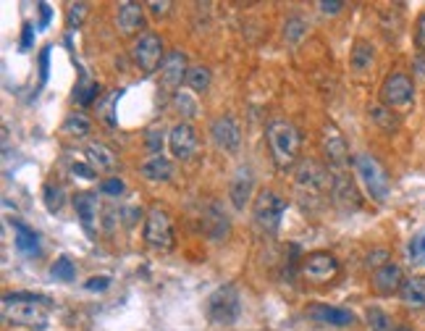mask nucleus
Instances as JSON below:
<instances>
[{"label":"nucleus","instance_id":"nucleus-16","mask_svg":"<svg viewBox=\"0 0 425 331\" xmlns=\"http://www.w3.org/2000/svg\"><path fill=\"white\" fill-rule=\"evenodd\" d=\"M144 24V6L126 0V3H118V29L124 35H134Z\"/></svg>","mask_w":425,"mask_h":331},{"label":"nucleus","instance_id":"nucleus-2","mask_svg":"<svg viewBox=\"0 0 425 331\" xmlns=\"http://www.w3.org/2000/svg\"><path fill=\"white\" fill-rule=\"evenodd\" d=\"M268 142H271L273 161L278 168H292L299 161V147H302V137L299 129L289 121H271L268 124Z\"/></svg>","mask_w":425,"mask_h":331},{"label":"nucleus","instance_id":"nucleus-40","mask_svg":"<svg viewBox=\"0 0 425 331\" xmlns=\"http://www.w3.org/2000/svg\"><path fill=\"white\" fill-rule=\"evenodd\" d=\"M163 131H150V137H147V145H150V150H153V155H163L160 150H163V137H160Z\"/></svg>","mask_w":425,"mask_h":331},{"label":"nucleus","instance_id":"nucleus-1","mask_svg":"<svg viewBox=\"0 0 425 331\" xmlns=\"http://www.w3.org/2000/svg\"><path fill=\"white\" fill-rule=\"evenodd\" d=\"M3 316L13 326H29L42 331L50 321V300L32 292H13L3 297Z\"/></svg>","mask_w":425,"mask_h":331},{"label":"nucleus","instance_id":"nucleus-28","mask_svg":"<svg viewBox=\"0 0 425 331\" xmlns=\"http://www.w3.org/2000/svg\"><path fill=\"white\" fill-rule=\"evenodd\" d=\"M370 118H373V121H376L383 131H397V129H399V118H397V113H391V108H386V106L370 108Z\"/></svg>","mask_w":425,"mask_h":331},{"label":"nucleus","instance_id":"nucleus-24","mask_svg":"<svg viewBox=\"0 0 425 331\" xmlns=\"http://www.w3.org/2000/svg\"><path fill=\"white\" fill-rule=\"evenodd\" d=\"M333 197L336 202H342L344 208H360V192L352 184L349 177H333Z\"/></svg>","mask_w":425,"mask_h":331},{"label":"nucleus","instance_id":"nucleus-33","mask_svg":"<svg viewBox=\"0 0 425 331\" xmlns=\"http://www.w3.org/2000/svg\"><path fill=\"white\" fill-rule=\"evenodd\" d=\"M367 323L373 331H394V321L381 310V307H370L367 310Z\"/></svg>","mask_w":425,"mask_h":331},{"label":"nucleus","instance_id":"nucleus-4","mask_svg":"<svg viewBox=\"0 0 425 331\" xmlns=\"http://www.w3.org/2000/svg\"><path fill=\"white\" fill-rule=\"evenodd\" d=\"M144 242L153 250H174L176 245V232H174V221H171V213L153 205L147 211L144 218Z\"/></svg>","mask_w":425,"mask_h":331},{"label":"nucleus","instance_id":"nucleus-22","mask_svg":"<svg viewBox=\"0 0 425 331\" xmlns=\"http://www.w3.org/2000/svg\"><path fill=\"white\" fill-rule=\"evenodd\" d=\"M11 226H13V232H16V236H13L16 250L24 252V255H37V252H40V242H37L35 229H29V226L22 224V221H16V218H11Z\"/></svg>","mask_w":425,"mask_h":331},{"label":"nucleus","instance_id":"nucleus-12","mask_svg":"<svg viewBox=\"0 0 425 331\" xmlns=\"http://www.w3.org/2000/svg\"><path fill=\"white\" fill-rule=\"evenodd\" d=\"M210 137L221 150H236L242 142V129L234 116H218L210 124Z\"/></svg>","mask_w":425,"mask_h":331},{"label":"nucleus","instance_id":"nucleus-6","mask_svg":"<svg viewBox=\"0 0 425 331\" xmlns=\"http://www.w3.org/2000/svg\"><path fill=\"white\" fill-rule=\"evenodd\" d=\"M283 211H286V202H283V197H278L273 189H260L255 202H252L255 224H258L262 232H268V234H276V232H278Z\"/></svg>","mask_w":425,"mask_h":331},{"label":"nucleus","instance_id":"nucleus-34","mask_svg":"<svg viewBox=\"0 0 425 331\" xmlns=\"http://www.w3.org/2000/svg\"><path fill=\"white\" fill-rule=\"evenodd\" d=\"M305 29H307V24L302 22V19H289V22H286V29H283V37H286L289 42H297L299 37L305 35Z\"/></svg>","mask_w":425,"mask_h":331},{"label":"nucleus","instance_id":"nucleus-35","mask_svg":"<svg viewBox=\"0 0 425 331\" xmlns=\"http://www.w3.org/2000/svg\"><path fill=\"white\" fill-rule=\"evenodd\" d=\"M124 189H126V184H124L118 177L103 179V181H100V192H103V195H113V197H118V195H124Z\"/></svg>","mask_w":425,"mask_h":331},{"label":"nucleus","instance_id":"nucleus-36","mask_svg":"<svg viewBox=\"0 0 425 331\" xmlns=\"http://www.w3.org/2000/svg\"><path fill=\"white\" fill-rule=\"evenodd\" d=\"M87 16V3H71L69 6V29H76Z\"/></svg>","mask_w":425,"mask_h":331},{"label":"nucleus","instance_id":"nucleus-15","mask_svg":"<svg viewBox=\"0 0 425 331\" xmlns=\"http://www.w3.org/2000/svg\"><path fill=\"white\" fill-rule=\"evenodd\" d=\"M307 316L318 323H328V326H352L354 316L344 307H333V305H312L307 307Z\"/></svg>","mask_w":425,"mask_h":331},{"label":"nucleus","instance_id":"nucleus-32","mask_svg":"<svg viewBox=\"0 0 425 331\" xmlns=\"http://www.w3.org/2000/svg\"><path fill=\"white\" fill-rule=\"evenodd\" d=\"M50 276L56 282H74L76 279V268H74V263L69 258H58L50 266Z\"/></svg>","mask_w":425,"mask_h":331},{"label":"nucleus","instance_id":"nucleus-31","mask_svg":"<svg viewBox=\"0 0 425 331\" xmlns=\"http://www.w3.org/2000/svg\"><path fill=\"white\" fill-rule=\"evenodd\" d=\"M97 95H100V84L92 82V79H87V76H82V82L76 87V103H79V106H90V103H94Z\"/></svg>","mask_w":425,"mask_h":331},{"label":"nucleus","instance_id":"nucleus-37","mask_svg":"<svg viewBox=\"0 0 425 331\" xmlns=\"http://www.w3.org/2000/svg\"><path fill=\"white\" fill-rule=\"evenodd\" d=\"M108 286H110V279H108V276H92L90 282H84V289H87V292H103Z\"/></svg>","mask_w":425,"mask_h":331},{"label":"nucleus","instance_id":"nucleus-3","mask_svg":"<svg viewBox=\"0 0 425 331\" xmlns=\"http://www.w3.org/2000/svg\"><path fill=\"white\" fill-rule=\"evenodd\" d=\"M242 316V297L234 284H224L218 286L210 297H208V318L218 326H231Z\"/></svg>","mask_w":425,"mask_h":331},{"label":"nucleus","instance_id":"nucleus-26","mask_svg":"<svg viewBox=\"0 0 425 331\" xmlns=\"http://www.w3.org/2000/svg\"><path fill=\"white\" fill-rule=\"evenodd\" d=\"M92 129V124H90V118L82 116V113H71L66 121H63V134H69V137H76V140H82L87 137Z\"/></svg>","mask_w":425,"mask_h":331},{"label":"nucleus","instance_id":"nucleus-38","mask_svg":"<svg viewBox=\"0 0 425 331\" xmlns=\"http://www.w3.org/2000/svg\"><path fill=\"white\" fill-rule=\"evenodd\" d=\"M47 71H50V47L40 53V84L47 82Z\"/></svg>","mask_w":425,"mask_h":331},{"label":"nucleus","instance_id":"nucleus-25","mask_svg":"<svg viewBox=\"0 0 425 331\" xmlns=\"http://www.w3.org/2000/svg\"><path fill=\"white\" fill-rule=\"evenodd\" d=\"M373 58H376V53H373V45L365 42V40H357L352 47V56H349V63H352L354 71H365L373 66Z\"/></svg>","mask_w":425,"mask_h":331},{"label":"nucleus","instance_id":"nucleus-9","mask_svg":"<svg viewBox=\"0 0 425 331\" xmlns=\"http://www.w3.org/2000/svg\"><path fill=\"white\" fill-rule=\"evenodd\" d=\"M302 273H305L310 282L326 284L339 273V260L333 258L331 252H310L302 260Z\"/></svg>","mask_w":425,"mask_h":331},{"label":"nucleus","instance_id":"nucleus-39","mask_svg":"<svg viewBox=\"0 0 425 331\" xmlns=\"http://www.w3.org/2000/svg\"><path fill=\"white\" fill-rule=\"evenodd\" d=\"M389 258H391L389 250H376V252H370V255H367V266H378V268H383Z\"/></svg>","mask_w":425,"mask_h":331},{"label":"nucleus","instance_id":"nucleus-20","mask_svg":"<svg viewBox=\"0 0 425 331\" xmlns=\"http://www.w3.org/2000/svg\"><path fill=\"white\" fill-rule=\"evenodd\" d=\"M87 161L97 171H113L116 168V153L103 142H90L87 145Z\"/></svg>","mask_w":425,"mask_h":331},{"label":"nucleus","instance_id":"nucleus-47","mask_svg":"<svg viewBox=\"0 0 425 331\" xmlns=\"http://www.w3.org/2000/svg\"><path fill=\"white\" fill-rule=\"evenodd\" d=\"M394 331H407V329H394Z\"/></svg>","mask_w":425,"mask_h":331},{"label":"nucleus","instance_id":"nucleus-14","mask_svg":"<svg viewBox=\"0 0 425 331\" xmlns=\"http://www.w3.org/2000/svg\"><path fill=\"white\" fill-rule=\"evenodd\" d=\"M74 211H76V218L82 221L84 232H90L92 234L94 226H97V195H90V192H79V195H74Z\"/></svg>","mask_w":425,"mask_h":331},{"label":"nucleus","instance_id":"nucleus-23","mask_svg":"<svg viewBox=\"0 0 425 331\" xmlns=\"http://www.w3.org/2000/svg\"><path fill=\"white\" fill-rule=\"evenodd\" d=\"M323 150H326L331 163H336V166L347 163V153H349V150H347L344 137L336 129H326V134H323Z\"/></svg>","mask_w":425,"mask_h":331},{"label":"nucleus","instance_id":"nucleus-41","mask_svg":"<svg viewBox=\"0 0 425 331\" xmlns=\"http://www.w3.org/2000/svg\"><path fill=\"white\" fill-rule=\"evenodd\" d=\"M318 8H320V11H323V13H331V16H333V13L342 11L344 3H342V0H320Z\"/></svg>","mask_w":425,"mask_h":331},{"label":"nucleus","instance_id":"nucleus-11","mask_svg":"<svg viewBox=\"0 0 425 331\" xmlns=\"http://www.w3.org/2000/svg\"><path fill=\"white\" fill-rule=\"evenodd\" d=\"M197 145H200L197 131H194V127L187 124V121L176 124V127L171 129V134H168V147H171L174 158H178V161H189L192 155L197 153Z\"/></svg>","mask_w":425,"mask_h":331},{"label":"nucleus","instance_id":"nucleus-13","mask_svg":"<svg viewBox=\"0 0 425 331\" xmlns=\"http://www.w3.org/2000/svg\"><path fill=\"white\" fill-rule=\"evenodd\" d=\"M404 282L407 279H404V273H401V268L397 263H386L383 268H376V273H373V289L383 297L401 292Z\"/></svg>","mask_w":425,"mask_h":331},{"label":"nucleus","instance_id":"nucleus-8","mask_svg":"<svg viewBox=\"0 0 425 331\" xmlns=\"http://www.w3.org/2000/svg\"><path fill=\"white\" fill-rule=\"evenodd\" d=\"M415 95V84L407 74H391L386 76V82L381 87V100L386 108H399L407 106Z\"/></svg>","mask_w":425,"mask_h":331},{"label":"nucleus","instance_id":"nucleus-44","mask_svg":"<svg viewBox=\"0 0 425 331\" xmlns=\"http://www.w3.org/2000/svg\"><path fill=\"white\" fill-rule=\"evenodd\" d=\"M71 171L79 174L82 179H94V168L92 166H84V163H71Z\"/></svg>","mask_w":425,"mask_h":331},{"label":"nucleus","instance_id":"nucleus-5","mask_svg":"<svg viewBox=\"0 0 425 331\" xmlns=\"http://www.w3.org/2000/svg\"><path fill=\"white\" fill-rule=\"evenodd\" d=\"M354 168H357V177H360V181L365 184L367 195L373 197L376 202H386V197H389V177H386V171H383V166L378 163L373 155H357L354 158Z\"/></svg>","mask_w":425,"mask_h":331},{"label":"nucleus","instance_id":"nucleus-45","mask_svg":"<svg viewBox=\"0 0 425 331\" xmlns=\"http://www.w3.org/2000/svg\"><path fill=\"white\" fill-rule=\"evenodd\" d=\"M147 8L155 13V16H163V13H168V8H171V3H147Z\"/></svg>","mask_w":425,"mask_h":331},{"label":"nucleus","instance_id":"nucleus-19","mask_svg":"<svg viewBox=\"0 0 425 331\" xmlns=\"http://www.w3.org/2000/svg\"><path fill=\"white\" fill-rule=\"evenodd\" d=\"M140 174L147 181H168L174 177V163L165 155H150L144 163L140 166Z\"/></svg>","mask_w":425,"mask_h":331},{"label":"nucleus","instance_id":"nucleus-17","mask_svg":"<svg viewBox=\"0 0 425 331\" xmlns=\"http://www.w3.org/2000/svg\"><path fill=\"white\" fill-rule=\"evenodd\" d=\"M252 171L249 168H239L234 174V179H231V202H234L236 211H244V205L249 202V197H252Z\"/></svg>","mask_w":425,"mask_h":331},{"label":"nucleus","instance_id":"nucleus-42","mask_svg":"<svg viewBox=\"0 0 425 331\" xmlns=\"http://www.w3.org/2000/svg\"><path fill=\"white\" fill-rule=\"evenodd\" d=\"M415 45L425 50V13L417 19V26H415Z\"/></svg>","mask_w":425,"mask_h":331},{"label":"nucleus","instance_id":"nucleus-46","mask_svg":"<svg viewBox=\"0 0 425 331\" xmlns=\"http://www.w3.org/2000/svg\"><path fill=\"white\" fill-rule=\"evenodd\" d=\"M40 11H42V22H40V26H47V24H50V6H47V3H40Z\"/></svg>","mask_w":425,"mask_h":331},{"label":"nucleus","instance_id":"nucleus-7","mask_svg":"<svg viewBox=\"0 0 425 331\" xmlns=\"http://www.w3.org/2000/svg\"><path fill=\"white\" fill-rule=\"evenodd\" d=\"M131 58L134 63L142 69V74H153L158 71V66L163 63V40L153 32H147V35H142L134 47H131Z\"/></svg>","mask_w":425,"mask_h":331},{"label":"nucleus","instance_id":"nucleus-18","mask_svg":"<svg viewBox=\"0 0 425 331\" xmlns=\"http://www.w3.org/2000/svg\"><path fill=\"white\" fill-rule=\"evenodd\" d=\"M297 181L302 184V187L312 189V192H318V189H326L331 184L328 174L320 168L315 161H305V163L299 166V171H297Z\"/></svg>","mask_w":425,"mask_h":331},{"label":"nucleus","instance_id":"nucleus-27","mask_svg":"<svg viewBox=\"0 0 425 331\" xmlns=\"http://www.w3.org/2000/svg\"><path fill=\"white\" fill-rule=\"evenodd\" d=\"M210 82H212V76H210V69L208 66H192L187 74V84L194 90V92H208L210 90Z\"/></svg>","mask_w":425,"mask_h":331},{"label":"nucleus","instance_id":"nucleus-43","mask_svg":"<svg viewBox=\"0 0 425 331\" xmlns=\"http://www.w3.org/2000/svg\"><path fill=\"white\" fill-rule=\"evenodd\" d=\"M35 45V26L32 24H26L22 32V50H29V47Z\"/></svg>","mask_w":425,"mask_h":331},{"label":"nucleus","instance_id":"nucleus-10","mask_svg":"<svg viewBox=\"0 0 425 331\" xmlns=\"http://www.w3.org/2000/svg\"><path fill=\"white\" fill-rule=\"evenodd\" d=\"M187 56L181 50H171L165 53L163 63H160V84H163L165 92H174L176 87H181V82H187Z\"/></svg>","mask_w":425,"mask_h":331},{"label":"nucleus","instance_id":"nucleus-21","mask_svg":"<svg viewBox=\"0 0 425 331\" xmlns=\"http://www.w3.org/2000/svg\"><path fill=\"white\" fill-rule=\"evenodd\" d=\"M401 302L415 310H425V276H412L401 286Z\"/></svg>","mask_w":425,"mask_h":331},{"label":"nucleus","instance_id":"nucleus-30","mask_svg":"<svg viewBox=\"0 0 425 331\" xmlns=\"http://www.w3.org/2000/svg\"><path fill=\"white\" fill-rule=\"evenodd\" d=\"M407 252H410V263H412V266H425V229H420V232L410 239Z\"/></svg>","mask_w":425,"mask_h":331},{"label":"nucleus","instance_id":"nucleus-29","mask_svg":"<svg viewBox=\"0 0 425 331\" xmlns=\"http://www.w3.org/2000/svg\"><path fill=\"white\" fill-rule=\"evenodd\" d=\"M42 200H45L47 213H58L63 208V200H66V192L60 184H45L42 189Z\"/></svg>","mask_w":425,"mask_h":331}]
</instances>
